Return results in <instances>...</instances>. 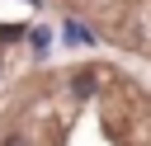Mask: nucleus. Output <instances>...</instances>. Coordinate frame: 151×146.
Listing matches in <instances>:
<instances>
[{
  "label": "nucleus",
  "mask_w": 151,
  "mask_h": 146,
  "mask_svg": "<svg viewBox=\"0 0 151 146\" xmlns=\"http://www.w3.org/2000/svg\"><path fill=\"white\" fill-rule=\"evenodd\" d=\"M76 42H104L151 71V0H61Z\"/></svg>",
  "instance_id": "obj_2"
},
{
  "label": "nucleus",
  "mask_w": 151,
  "mask_h": 146,
  "mask_svg": "<svg viewBox=\"0 0 151 146\" xmlns=\"http://www.w3.org/2000/svg\"><path fill=\"white\" fill-rule=\"evenodd\" d=\"M0 146H151V80L123 61L42 71L5 108Z\"/></svg>",
  "instance_id": "obj_1"
}]
</instances>
